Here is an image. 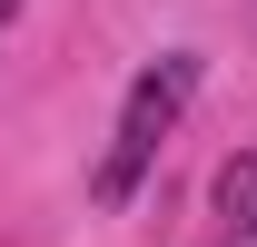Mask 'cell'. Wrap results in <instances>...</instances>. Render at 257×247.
I'll list each match as a JSON object with an SVG mask.
<instances>
[{
  "label": "cell",
  "mask_w": 257,
  "mask_h": 247,
  "mask_svg": "<svg viewBox=\"0 0 257 247\" xmlns=\"http://www.w3.org/2000/svg\"><path fill=\"white\" fill-rule=\"evenodd\" d=\"M188 99H198V50H168L159 69L128 79L119 139H109V158H99V208H128V198H139V178H149L159 149H168V129L188 119Z\"/></svg>",
  "instance_id": "1"
},
{
  "label": "cell",
  "mask_w": 257,
  "mask_h": 247,
  "mask_svg": "<svg viewBox=\"0 0 257 247\" xmlns=\"http://www.w3.org/2000/svg\"><path fill=\"white\" fill-rule=\"evenodd\" d=\"M218 217H227V237H257V139L218 168Z\"/></svg>",
  "instance_id": "2"
},
{
  "label": "cell",
  "mask_w": 257,
  "mask_h": 247,
  "mask_svg": "<svg viewBox=\"0 0 257 247\" xmlns=\"http://www.w3.org/2000/svg\"><path fill=\"white\" fill-rule=\"evenodd\" d=\"M10 10H20V0H0V30H10Z\"/></svg>",
  "instance_id": "3"
}]
</instances>
